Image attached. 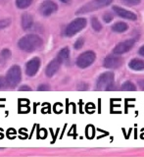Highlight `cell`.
<instances>
[{
    "mask_svg": "<svg viewBox=\"0 0 144 157\" xmlns=\"http://www.w3.org/2000/svg\"><path fill=\"white\" fill-rule=\"evenodd\" d=\"M42 44L43 41L41 37L37 34H27L18 41V47L25 52L31 53L40 48Z\"/></svg>",
    "mask_w": 144,
    "mask_h": 157,
    "instance_id": "obj_1",
    "label": "cell"
},
{
    "mask_svg": "<svg viewBox=\"0 0 144 157\" xmlns=\"http://www.w3.org/2000/svg\"><path fill=\"white\" fill-rule=\"evenodd\" d=\"M112 2H113V0H92V1L86 3L85 5H83L82 7L79 8L76 12V14L82 15V14H87L93 11H96V10L109 6L110 4H112Z\"/></svg>",
    "mask_w": 144,
    "mask_h": 157,
    "instance_id": "obj_2",
    "label": "cell"
},
{
    "mask_svg": "<svg viewBox=\"0 0 144 157\" xmlns=\"http://www.w3.org/2000/svg\"><path fill=\"white\" fill-rule=\"evenodd\" d=\"M87 21L85 18H77L74 21H72L70 24L66 27L65 31H64V36L67 37H72L74 36H76L78 33L86 27Z\"/></svg>",
    "mask_w": 144,
    "mask_h": 157,
    "instance_id": "obj_3",
    "label": "cell"
},
{
    "mask_svg": "<svg viewBox=\"0 0 144 157\" xmlns=\"http://www.w3.org/2000/svg\"><path fill=\"white\" fill-rule=\"evenodd\" d=\"M114 81H115V75L113 72H105L101 74L96 81L97 90H110L111 87L114 86Z\"/></svg>",
    "mask_w": 144,
    "mask_h": 157,
    "instance_id": "obj_4",
    "label": "cell"
},
{
    "mask_svg": "<svg viewBox=\"0 0 144 157\" xmlns=\"http://www.w3.org/2000/svg\"><path fill=\"white\" fill-rule=\"evenodd\" d=\"M6 82L8 86L15 87L19 85V82L22 80V71L21 68L18 65H14L9 69V71L6 74Z\"/></svg>",
    "mask_w": 144,
    "mask_h": 157,
    "instance_id": "obj_5",
    "label": "cell"
},
{
    "mask_svg": "<svg viewBox=\"0 0 144 157\" xmlns=\"http://www.w3.org/2000/svg\"><path fill=\"white\" fill-rule=\"evenodd\" d=\"M96 59V54L91 50H88L81 53L76 61V64L78 68L81 69H86L89 66H91Z\"/></svg>",
    "mask_w": 144,
    "mask_h": 157,
    "instance_id": "obj_6",
    "label": "cell"
},
{
    "mask_svg": "<svg viewBox=\"0 0 144 157\" xmlns=\"http://www.w3.org/2000/svg\"><path fill=\"white\" fill-rule=\"evenodd\" d=\"M123 58L120 55H108L103 61V66L104 68L109 69V70H115V69L120 68L123 65Z\"/></svg>",
    "mask_w": 144,
    "mask_h": 157,
    "instance_id": "obj_7",
    "label": "cell"
},
{
    "mask_svg": "<svg viewBox=\"0 0 144 157\" xmlns=\"http://www.w3.org/2000/svg\"><path fill=\"white\" fill-rule=\"evenodd\" d=\"M58 10V5L52 0H45L39 6L38 11L43 17H49Z\"/></svg>",
    "mask_w": 144,
    "mask_h": 157,
    "instance_id": "obj_8",
    "label": "cell"
},
{
    "mask_svg": "<svg viewBox=\"0 0 144 157\" xmlns=\"http://www.w3.org/2000/svg\"><path fill=\"white\" fill-rule=\"evenodd\" d=\"M135 40L132 38L130 39H126L120 43H118L115 46V48L113 49V54H116V55H122V54H125L131 50L132 47L135 46Z\"/></svg>",
    "mask_w": 144,
    "mask_h": 157,
    "instance_id": "obj_9",
    "label": "cell"
},
{
    "mask_svg": "<svg viewBox=\"0 0 144 157\" xmlns=\"http://www.w3.org/2000/svg\"><path fill=\"white\" fill-rule=\"evenodd\" d=\"M41 61L38 57H34L31 59L26 65V74L28 77H33L36 75L39 68H40Z\"/></svg>",
    "mask_w": 144,
    "mask_h": 157,
    "instance_id": "obj_10",
    "label": "cell"
},
{
    "mask_svg": "<svg viewBox=\"0 0 144 157\" xmlns=\"http://www.w3.org/2000/svg\"><path fill=\"white\" fill-rule=\"evenodd\" d=\"M113 11L115 12V14L120 18L126 19V20H131V21H135V20H137V16L135 13L128 11V10L123 9L120 6H113Z\"/></svg>",
    "mask_w": 144,
    "mask_h": 157,
    "instance_id": "obj_11",
    "label": "cell"
},
{
    "mask_svg": "<svg viewBox=\"0 0 144 157\" xmlns=\"http://www.w3.org/2000/svg\"><path fill=\"white\" fill-rule=\"evenodd\" d=\"M61 65H62V61L60 60V59H59L58 57L54 58L53 60L46 66V69H45L46 77L52 78L59 71V69H60Z\"/></svg>",
    "mask_w": 144,
    "mask_h": 157,
    "instance_id": "obj_12",
    "label": "cell"
},
{
    "mask_svg": "<svg viewBox=\"0 0 144 157\" xmlns=\"http://www.w3.org/2000/svg\"><path fill=\"white\" fill-rule=\"evenodd\" d=\"M33 26V18L31 14L24 13L22 15V28L25 31H28Z\"/></svg>",
    "mask_w": 144,
    "mask_h": 157,
    "instance_id": "obj_13",
    "label": "cell"
},
{
    "mask_svg": "<svg viewBox=\"0 0 144 157\" xmlns=\"http://www.w3.org/2000/svg\"><path fill=\"white\" fill-rule=\"evenodd\" d=\"M128 67L133 71H143L144 70V60L139 58H133L128 63Z\"/></svg>",
    "mask_w": 144,
    "mask_h": 157,
    "instance_id": "obj_14",
    "label": "cell"
},
{
    "mask_svg": "<svg viewBox=\"0 0 144 157\" xmlns=\"http://www.w3.org/2000/svg\"><path fill=\"white\" fill-rule=\"evenodd\" d=\"M127 29H128V25L125 22H118L112 26V31L117 33H125L127 31Z\"/></svg>",
    "mask_w": 144,
    "mask_h": 157,
    "instance_id": "obj_15",
    "label": "cell"
},
{
    "mask_svg": "<svg viewBox=\"0 0 144 157\" xmlns=\"http://www.w3.org/2000/svg\"><path fill=\"white\" fill-rule=\"evenodd\" d=\"M57 57L62 61V63L67 62L69 60V58H70V49H69V47H64L63 49H61L59 51Z\"/></svg>",
    "mask_w": 144,
    "mask_h": 157,
    "instance_id": "obj_16",
    "label": "cell"
},
{
    "mask_svg": "<svg viewBox=\"0 0 144 157\" xmlns=\"http://www.w3.org/2000/svg\"><path fill=\"white\" fill-rule=\"evenodd\" d=\"M33 0H16V6L19 9H27L32 5Z\"/></svg>",
    "mask_w": 144,
    "mask_h": 157,
    "instance_id": "obj_17",
    "label": "cell"
},
{
    "mask_svg": "<svg viewBox=\"0 0 144 157\" xmlns=\"http://www.w3.org/2000/svg\"><path fill=\"white\" fill-rule=\"evenodd\" d=\"M122 90L125 91H135L136 86L131 81H127L122 85Z\"/></svg>",
    "mask_w": 144,
    "mask_h": 157,
    "instance_id": "obj_18",
    "label": "cell"
},
{
    "mask_svg": "<svg viewBox=\"0 0 144 157\" xmlns=\"http://www.w3.org/2000/svg\"><path fill=\"white\" fill-rule=\"evenodd\" d=\"M10 58H11V51L7 48L3 49L1 53H0V61H1V63H5L6 61H8Z\"/></svg>",
    "mask_w": 144,
    "mask_h": 157,
    "instance_id": "obj_19",
    "label": "cell"
},
{
    "mask_svg": "<svg viewBox=\"0 0 144 157\" xmlns=\"http://www.w3.org/2000/svg\"><path fill=\"white\" fill-rule=\"evenodd\" d=\"M91 27L95 32H101L102 29V24L99 22V20L96 17L91 18Z\"/></svg>",
    "mask_w": 144,
    "mask_h": 157,
    "instance_id": "obj_20",
    "label": "cell"
},
{
    "mask_svg": "<svg viewBox=\"0 0 144 157\" xmlns=\"http://www.w3.org/2000/svg\"><path fill=\"white\" fill-rule=\"evenodd\" d=\"M121 1L127 6H136V5L140 4L141 0H121Z\"/></svg>",
    "mask_w": 144,
    "mask_h": 157,
    "instance_id": "obj_21",
    "label": "cell"
},
{
    "mask_svg": "<svg viewBox=\"0 0 144 157\" xmlns=\"http://www.w3.org/2000/svg\"><path fill=\"white\" fill-rule=\"evenodd\" d=\"M113 19H114V15L111 12L104 13V15H103V21L105 22L106 24L111 23L113 21Z\"/></svg>",
    "mask_w": 144,
    "mask_h": 157,
    "instance_id": "obj_22",
    "label": "cell"
},
{
    "mask_svg": "<svg viewBox=\"0 0 144 157\" xmlns=\"http://www.w3.org/2000/svg\"><path fill=\"white\" fill-rule=\"evenodd\" d=\"M11 19H2V20H0V29H3L5 28H7L9 27L10 25H11Z\"/></svg>",
    "mask_w": 144,
    "mask_h": 157,
    "instance_id": "obj_23",
    "label": "cell"
},
{
    "mask_svg": "<svg viewBox=\"0 0 144 157\" xmlns=\"http://www.w3.org/2000/svg\"><path fill=\"white\" fill-rule=\"evenodd\" d=\"M83 45H84V39H83L82 37H81V38H78L76 42H74V49H77V50H78V49L82 48Z\"/></svg>",
    "mask_w": 144,
    "mask_h": 157,
    "instance_id": "obj_24",
    "label": "cell"
},
{
    "mask_svg": "<svg viewBox=\"0 0 144 157\" xmlns=\"http://www.w3.org/2000/svg\"><path fill=\"white\" fill-rule=\"evenodd\" d=\"M6 86H7L6 78H5L4 77H2V76H0V90H4Z\"/></svg>",
    "mask_w": 144,
    "mask_h": 157,
    "instance_id": "obj_25",
    "label": "cell"
},
{
    "mask_svg": "<svg viewBox=\"0 0 144 157\" xmlns=\"http://www.w3.org/2000/svg\"><path fill=\"white\" fill-rule=\"evenodd\" d=\"M38 90L40 91H43V90H49V86L48 85H40L38 87H37Z\"/></svg>",
    "mask_w": 144,
    "mask_h": 157,
    "instance_id": "obj_26",
    "label": "cell"
},
{
    "mask_svg": "<svg viewBox=\"0 0 144 157\" xmlns=\"http://www.w3.org/2000/svg\"><path fill=\"white\" fill-rule=\"evenodd\" d=\"M19 90H21V91H29L31 90V87H28V86H22L21 87L19 88Z\"/></svg>",
    "mask_w": 144,
    "mask_h": 157,
    "instance_id": "obj_27",
    "label": "cell"
},
{
    "mask_svg": "<svg viewBox=\"0 0 144 157\" xmlns=\"http://www.w3.org/2000/svg\"><path fill=\"white\" fill-rule=\"evenodd\" d=\"M138 54H139L140 56L144 57V45H142V46L139 48V50H138Z\"/></svg>",
    "mask_w": 144,
    "mask_h": 157,
    "instance_id": "obj_28",
    "label": "cell"
},
{
    "mask_svg": "<svg viewBox=\"0 0 144 157\" xmlns=\"http://www.w3.org/2000/svg\"><path fill=\"white\" fill-rule=\"evenodd\" d=\"M60 1L64 4H70L72 2V0H60Z\"/></svg>",
    "mask_w": 144,
    "mask_h": 157,
    "instance_id": "obj_29",
    "label": "cell"
},
{
    "mask_svg": "<svg viewBox=\"0 0 144 157\" xmlns=\"http://www.w3.org/2000/svg\"><path fill=\"white\" fill-rule=\"evenodd\" d=\"M138 83H139V86H141L142 90H144V81H140V82H138Z\"/></svg>",
    "mask_w": 144,
    "mask_h": 157,
    "instance_id": "obj_30",
    "label": "cell"
}]
</instances>
